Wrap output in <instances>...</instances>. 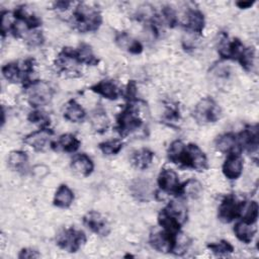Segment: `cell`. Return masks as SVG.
<instances>
[{
    "instance_id": "cell-1",
    "label": "cell",
    "mask_w": 259,
    "mask_h": 259,
    "mask_svg": "<svg viewBox=\"0 0 259 259\" xmlns=\"http://www.w3.org/2000/svg\"><path fill=\"white\" fill-rule=\"evenodd\" d=\"M187 220V208L182 201L171 200L158 214V224L163 230L178 234Z\"/></svg>"
},
{
    "instance_id": "cell-2",
    "label": "cell",
    "mask_w": 259,
    "mask_h": 259,
    "mask_svg": "<svg viewBox=\"0 0 259 259\" xmlns=\"http://www.w3.org/2000/svg\"><path fill=\"white\" fill-rule=\"evenodd\" d=\"M102 23L99 10L84 3H79L73 12V24L79 32H94Z\"/></svg>"
},
{
    "instance_id": "cell-3",
    "label": "cell",
    "mask_w": 259,
    "mask_h": 259,
    "mask_svg": "<svg viewBox=\"0 0 259 259\" xmlns=\"http://www.w3.org/2000/svg\"><path fill=\"white\" fill-rule=\"evenodd\" d=\"M24 89L27 102L33 108L48 105L54 96L52 85L44 80H32Z\"/></svg>"
},
{
    "instance_id": "cell-4",
    "label": "cell",
    "mask_w": 259,
    "mask_h": 259,
    "mask_svg": "<svg viewBox=\"0 0 259 259\" xmlns=\"http://www.w3.org/2000/svg\"><path fill=\"white\" fill-rule=\"evenodd\" d=\"M34 60L25 59L22 62H10L5 64L1 71L3 77L11 83H22L23 87L31 82L29 75L33 72Z\"/></svg>"
},
{
    "instance_id": "cell-5",
    "label": "cell",
    "mask_w": 259,
    "mask_h": 259,
    "mask_svg": "<svg viewBox=\"0 0 259 259\" xmlns=\"http://www.w3.org/2000/svg\"><path fill=\"white\" fill-rule=\"evenodd\" d=\"M143 125V119L141 118L136 105L130 102L116 117V131L121 137H125Z\"/></svg>"
},
{
    "instance_id": "cell-6",
    "label": "cell",
    "mask_w": 259,
    "mask_h": 259,
    "mask_svg": "<svg viewBox=\"0 0 259 259\" xmlns=\"http://www.w3.org/2000/svg\"><path fill=\"white\" fill-rule=\"evenodd\" d=\"M87 238L83 231L75 228H65L56 236V244L69 253L78 252L86 243Z\"/></svg>"
},
{
    "instance_id": "cell-7",
    "label": "cell",
    "mask_w": 259,
    "mask_h": 259,
    "mask_svg": "<svg viewBox=\"0 0 259 259\" xmlns=\"http://www.w3.org/2000/svg\"><path fill=\"white\" fill-rule=\"evenodd\" d=\"M222 116V109L220 105L211 97H204L200 99L193 110V117L199 124L212 123L218 121Z\"/></svg>"
},
{
    "instance_id": "cell-8",
    "label": "cell",
    "mask_w": 259,
    "mask_h": 259,
    "mask_svg": "<svg viewBox=\"0 0 259 259\" xmlns=\"http://www.w3.org/2000/svg\"><path fill=\"white\" fill-rule=\"evenodd\" d=\"M183 168H190L198 172H202L208 168L206 155L196 144L189 143L186 145Z\"/></svg>"
},
{
    "instance_id": "cell-9",
    "label": "cell",
    "mask_w": 259,
    "mask_h": 259,
    "mask_svg": "<svg viewBox=\"0 0 259 259\" xmlns=\"http://www.w3.org/2000/svg\"><path fill=\"white\" fill-rule=\"evenodd\" d=\"M244 45L239 38L230 39L228 34L222 32L218 41V53L223 60H237L240 56Z\"/></svg>"
},
{
    "instance_id": "cell-10",
    "label": "cell",
    "mask_w": 259,
    "mask_h": 259,
    "mask_svg": "<svg viewBox=\"0 0 259 259\" xmlns=\"http://www.w3.org/2000/svg\"><path fill=\"white\" fill-rule=\"evenodd\" d=\"M54 132L50 127H41L26 135L23 139V143L32 148L36 152H44L52 145V136Z\"/></svg>"
},
{
    "instance_id": "cell-11",
    "label": "cell",
    "mask_w": 259,
    "mask_h": 259,
    "mask_svg": "<svg viewBox=\"0 0 259 259\" xmlns=\"http://www.w3.org/2000/svg\"><path fill=\"white\" fill-rule=\"evenodd\" d=\"M177 234L169 233L165 230L151 233L149 238L150 246L160 253H173Z\"/></svg>"
},
{
    "instance_id": "cell-12",
    "label": "cell",
    "mask_w": 259,
    "mask_h": 259,
    "mask_svg": "<svg viewBox=\"0 0 259 259\" xmlns=\"http://www.w3.org/2000/svg\"><path fill=\"white\" fill-rule=\"evenodd\" d=\"M157 183L160 188L164 193L167 194H172V195H179V190H180V181L178 174L173 170L169 168H163L161 169L158 178H157Z\"/></svg>"
},
{
    "instance_id": "cell-13",
    "label": "cell",
    "mask_w": 259,
    "mask_h": 259,
    "mask_svg": "<svg viewBox=\"0 0 259 259\" xmlns=\"http://www.w3.org/2000/svg\"><path fill=\"white\" fill-rule=\"evenodd\" d=\"M241 150L247 151L249 154L257 156L259 145V130L257 124L246 125L245 128L238 134Z\"/></svg>"
},
{
    "instance_id": "cell-14",
    "label": "cell",
    "mask_w": 259,
    "mask_h": 259,
    "mask_svg": "<svg viewBox=\"0 0 259 259\" xmlns=\"http://www.w3.org/2000/svg\"><path fill=\"white\" fill-rule=\"evenodd\" d=\"M241 201H239L235 195H227L221 202L219 206L218 217L219 220L225 224L232 223L239 218Z\"/></svg>"
},
{
    "instance_id": "cell-15",
    "label": "cell",
    "mask_w": 259,
    "mask_h": 259,
    "mask_svg": "<svg viewBox=\"0 0 259 259\" xmlns=\"http://www.w3.org/2000/svg\"><path fill=\"white\" fill-rule=\"evenodd\" d=\"M83 224L94 234L105 237L110 233V225L105 217L96 210H90L83 217Z\"/></svg>"
},
{
    "instance_id": "cell-16",
    "label": "cell",
    "mask_w": 259,
    "mask_h": 259,
    "mask_svg": "<svg viewBox=\"0 0 259 259\" xmlns=\"http://www.w3.org/2000/svg\"><path fill=\"white\" fill-rule=\"evenodd\" d=\"M244 168V161L239 153H232L228 154L227 158L223 164L222 171L225 177L230 180L238 179L243 172Z\"/></svg>"
},
{
    "instance_id": "cell-17",
    "label": "cell",
    "mask_w": 259,
    "mask_h": 259,
    "mask_svg": "<svg viewBox=\"0 0 259 259\" xmlns=\"http://www.w3.org/2000/svg\"><path fill=\"white\" fill-rule=\"evenodd\" d=\"M215 149L224 154H232V153H241V146L239 143L238 135L234 133H226L219 136L214 142Z\"/></svg>"
},
{
    "instance_id": "cell-18",
    "label": "cell",
    "mask_w": 259,
    "mask_h": 259,
    "mask_svg": "<svg viewBox=\"0 0 259 259\" xmlns=\"http://www.w3.org/2000/svg\"><path fill=\"white\" fill-rule=\"evenodd\" d=\"M70 167L72 171L81 177L89 176L94 170V163L92 159L84 153L76 154L71 160Z\"/></svg>"
},
{
    "instance_id": "cell-19",
    "label": "cell",
    "mask_w": 259,
    "mask_h": 259,
    "mask_svg": "<svg viewBox=\"0 0 259 259\" xmlns=\"http://www.w3.org/2000/svg\"><path fill=\"white\" fill-rule=\"evenodd\" d=\"M184 25L188 31L200 35L205 25L203 13L198 9H189L186 12Z\"/></svg>"
},
{
    "instance_id": "cell-20",
    "label": "cell",
    "mask_w": 259,
    "mask_h": 259,
    "mask_svg": "<svg viewBox=\"0 0 259 259\" xmlns=\"http://www.w3.org/2000/svg\"><path fill=\"white\" fill-rule=\"evenodd\" d=\"M81 142L73 134H63L57 141H53L51 148L55 151H62L66 153H75L79 149Z\"/></svg>"
},
{
    "instance_id": "cell-21",
    "label": "cell",
    "mask_w": 259,
    "mask_h": 259,
    "mask_svg": "<svg viewBox=\"0 0 259 259\" xmlns=\"http://www.w3.org/2000/svg\"><path fill=\"white\" fill-rule=\"evenodd\" d=\"M90 90L108 100H116L120 94L118 87L111 80H101L92 85Z\"/></svg>"
},
{
    "instance_id": "cell-22",
    "label": "cell",
    "mask_w": 259,
    "mask_h": 259,
    "mask_svg": "<svg viewBox=\"0 0 259 259\" xmlns=\"http://www.w3.org/2000/svg\"><path fill=\"white\" fill-rule=\"evenodd\" d=\"M115 42L120 49H122V50H124V51H126L131 54H134V55L141 54L143 52V49H144L141 41L133 38L125 31L118 32L115 35Z\"/></svg>"
},
{
    "instance_id": "cell-23",
    "label": "cell",
    "mask_w": 259,
    "mask_h": 259,
    "mask_svg": "<svg viewBox=\"0 0 259 259\" xmlns=\"http://www.w3.org/2000/svg\"><path fill=\"white\" fill-rule=\"evenodd\" d=\"M7 164L13 171L24 174L28 170V156L25 152L20 150L12 151L8 156Z\"/></svg>"
},
{
    "instance_id": "cell-24",
    "label": "cell",
    "mask_w": 259,
    "mask_h": 259,
    "mask_svg": "<svg viewBox=\"0 0 259 259\" xmlns=\"http://www.w3.org/2000/svg\"><path fill=\"white\" fill-rule=\"evenodd\" d=\"M63 116L70 122H81L86 116V111L76 100L71 99L64 106Z\"/></svg>"
},
{
    "instance_id": "cell-25",
    "label": "cell",
    "mask_w": 259,
    "mask_h": 259,
    "mask_svg": "<svg viewBox=\"0 0 259 259\" xmlns=\"http://www.w3.org/2000/svg\"><path fill=\"white\" fill-rule=\"evenodd\" d=\"M254 225L255 224H250L243 221L237 222L233 228L234 234L237 239L244 244H250L253 241L257 232V229Z\"/></svg>"
},
{
    "instance_id": "cell-26",
    "label": "cell",
    "mask_w": 259,
    "mask_h": 259,
    "mask_svg": "<svg viewBox=\"0 0 259 259\" xmlns=\"http://www.w3.org/2000/svg\"><path fill=\"white\" fill-rule=\"evenodd\" d=\"M185 153H186V145L182 141L176 140L170 144L167 150V157L171 163L183 168Z\"/></svg>"
},
{
    "instance_id": "cell-27",
    "label": "cell",
    "mask_w": 259,
    "mask_h": 259,
    "mask_svg": "<svg viewBox=\"0 0 259 259\" xmlns=\"http://www.w3.org/2000/svg\"><path fill=\"white\" fill-rule=\"evenodd\" d=\"M74 201V192L67 184H61L55 192L53 204L60 208H68Z\"/></svg>"
},
{
    "instance_id": "cell-28",
    "label": "cell",
    "mask_w": 259,
    "mask_h": 259,
    "mask_svg": "<svg viewBox=\"0 0 259 259\" xmlns=\"http://www.w3.org/2000/svg\"><path fill=\"white\" fill-rule=\"evenodd\" d=\"M154 156V152H152L150 149L142 148L133 153L131 157V162L135 168L145 170L152 164Z\"/></svg>"
},
{
    "instance_id": "cell-29",
    "label": "cell",
    "mask_w": 259,
    "mask_h": 259,
    "mask_svg": "<svg viewBox=\"0 0 259 259\" xmlns=\"http://www.w3.org/2000/svg\"><path fill=\"white\" fill-rule=\"evenodd\" d=\"M239 218L241 221L255 224L258 218V203L256 200H245L241 201Z\"/></svg>"
},
{
    "instance_id": "cell-30",
    "label": "cell",
    "mask_w": 259,
    "mask_h": 259,
    "mask_svg": "<svg viewBox=\"0 0 259 259\" xmlns=\"http://www.w3.org/2000/svg\"><path fill=\"white\" fill-rule=\"evenodd\" d=\"M131 191L133 196L140 201L149 200L151 195L153 194L150 183L142 179H138L133 182V184L131 185Z\"/></svg>"
},
{
    "instance_id": "cell-31",
    "label": "cell",
    "mask_w": 259,
    "mask_h": 259,
    "mask_svg": "<svg viewBox=\"0 0 259 259\" xmlns=\"http://www.w3.org/2000/svg\"><path fill=\"white\" fill-rule=\"evenodd\" d=\"M201 192H202L201 183L194 178H190L180 184V190H179L178 196H184L188 198H197L200 196Z\"/></svg>"
},
{
    "instance_id": "cell-32",
    "label": "cell",
    "mask_w": 259,
    "mask_h": 259,
    "mask_svg": "<svg viewBox=\"0 0 259 259\" xmlns=\"http://www.w3.org/2000/svg\"><path fill=\"white\" fill-rule=\"evenodd\" d=\"M76 55L78 62L88 66H96L99 63V59L94 55L92 48L87 44H80L76 49Z\"/></svg>"
},
{
    "instance_id": "cell-33",
    "label": "cell",
    "mask_w": 259,
    "mask_h": 259,
    "mask_svg": "<svg viewBox=\"0 0 259 259\" xmlns=\"http://www.w3.org/2000/svg\"><path fill=\"white\" fill-rule=\"evenodd\" d=\"M255 60H256V52L253 47H244L240 56L237 59L241 67L247 72H250L254 69Z\"/></svg>"
},
{
    "instance_id": "cell-34",
    "label": "cell",
    "mask_w": 259,
    "mask_h": 259,
    "mask_svg": "<svg viewBox=\"0 0 259 259\" xmlns=\"http://www.w3.org/2000/svg\"><path fill=\"white\" fill-rule=\"evenodd\" d=\"M91 125L96 133H103L109 126V118L103 109H96L91 115Z\"/></svg>"
},
{
    "instance_id": "cell-35",
    "label": "cell",
    "mask_w": 259,
    "mask_h": 259,
    "mask_svg": "<svg viewBox=\"0 0 259 259\" xmlns=\"http://www.w3.org/2000/svg\"><path fill=\"white\" fill-rule=\"evenodd\" d=\"M99 150L102 152L103 155L106 156H113L118 154L122 148H123V142L119 139H114V140H109L102 142L98 145Z\"/></svg>"
},
{
    "instance_id": "cell-36",
    "label": "cell",
    "mask_w": 259,
    "mask_h": 259,
    "mask_svg": "<svg viewBox=\"0 0 259 259\" xmlns=\"http://www.w3.org/2000/svg\"><path fill=\"white\" fill-rule=\"evenodd\" d=\"M207 248L217 256H228L234 252V246L227 240L207 244Z\"/></svg>"
},
{
    "instance_id": "cell-37",
    "label": "cell",
    "mask_w": 259,
    "mask_h": 259,
    "mask_svg": "<svg viewBox=\"0 0 259 259\" xmlns=\"http://www.w3.org/2000/svg\"><path fill=\"white\" fill-rule=\"evenodd\" d=\"M15 22V16L13 11H2L1 18H0V27H1V34L4 37L6 34L11 32L13 24Z\"/></svg>"
},
{
    "instance_id": "cell-38",
    "label": "cell",
    "mask_w": 259,
    "mask_h": 259,
    "mask_svg": "<svg viewBox=\"0 0 259 259\" xmlns=\"http://www.w3.org/2000/svg\"><path fill=\"white\" fill-rule=\"evenodd\" d=\"M28 120L31 122V123H35V124H38L41 127H49L50 125V116L42 110H39V109H35L33 111H31L29 114H28Z\"/></svg>"
},
{
    "instance_id": "cell-39",
    "label": "cell",
    "mask_w": 259,
    "mask_h": 259,
    "mask_svg": "<svg viewBox=\"0 0 259 259\" xmlns=\"http://www.w3.org/2000/svg\"><path fill=\"white\" fill-rule=\"evenodd\" d=\"M162 16L164 18V21L166 22V24L169 27H174L178 23L177 14H176L175 10L171 6H169V5L163 7V9H162Z\"/></svg>"
},
{
    "instance_id": "cell-40",
    "label": "cell",
    "mask_w": 259,
    "mask_h": 259,
    "mask_svg": "<svg viewBox=\"0 0 259 259\" xmlns=\"http://www.w3.org/2000/svg\"><path fill=\"white\" fill-rule=\"evenodd\" d=\"M44 41H45V38H44L41 31L33 29L29 33L26 34V42H27V45H29L31 47L41 46L44 44Z\"/></svg>"
},
{
    "instance_id": "cell-41",
    "label": "cell",
    "mask_w": 259,
    "mask_h": 259,
    "mask_svg": "<svg viewBox=\"0 0 259 259\" xmlns=\"http://www.w3.org/2000/svg\"><path fill=\"white\" fill-rule=\"evenodd\" d=\"M136 94H137V84L134 80H131L126 85L124 98L127 99L130 102H133L136 100Z\"/></svg>"
},
{
    "instance_id": "cell-42",
    "label": "cell",
    "mask_w": 259,
    "mask_h": 259,
    "mask_svg": "<svg viewBox=\"0 0 259 259\" xmlns=\"http://www.w3.org/2000/svg\"><path fill=\"white\" fill-rule=\"evenodd\" d=\"M40 254L38 251L32 248H23L19 251L18 253V258L19 259H31V258H38Z\"/></svg>"
},
{
    "instance_id": "cell-43",
    "label": "cell",
    "mask_w": 259,
    "mask_h": 259,
    "mask_svg": "<svg viewBox=\"0 0 259 259\" xmlns=\"http://www.w3.org/2000/svg\"><path fill=\"white\" fill-rule=\"evenodd\" d=\"M72 3L68 2V1H58L54 3V8L58 9V10H66L70 7Z\"/></svg>"
},
{
    "instance_id": "cell-44",
    "label": "cell",
    "mask_w": 259,
    "mask_h": 259,
    "mask_svg": "<svg viewBox=\"0 0 259 259\" xmlns=\"http://www.w3.org/2000/svg\"><path fill=\"white\" fill-rule=\"evenodd\" d=\"M254 3L255 1H238L236 2V5L241 9H247L250 8Z\"/></svg>"
}]
</instances>
